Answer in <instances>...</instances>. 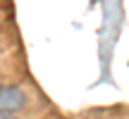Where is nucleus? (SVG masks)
I'll return each mask as SVG.
<instances>
[{"instance_id":"nucleus-1","label":"nucleus","mask_w":129,"mask_h":119,"mask_svg":"<svg viewBox=\"0 0 129 119\" xmlns=\"http://www.w3.org/2000/svg\"><path fill=\"white\" fill-rule=\"evenodd\" d=\"M26 98H24L22 88L17 86H7V88H0V114H12V112L22 110Z\"/></svg>"},{"instance_id":"nucleus-2","label":"nucleus","mask_w":129,"mask_h":119,"mask_svg":"<svg viewBox=\"0 0 129 119\" xmlns=\"http://www.w3.org/2000/svg\"><path fill=\"white\" fill-rule=\"evenodd\" d=\"M7 119H12V117H7Z\"/></svg>"}]
</instances>
